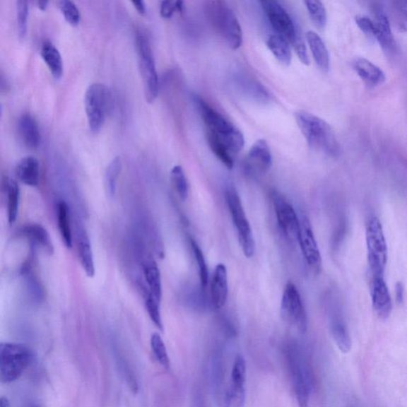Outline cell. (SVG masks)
Segmentation results:
<instances>
[{"label":"cell","mask_w":407,"mask_h":407,"mask_svg":"<svg viewBox=\"0 0 407 407\" xmlns=\"http://www.w3.org/2000/svg\"><path fill=\"white\" fill-rule=\"evenodd\" d=\"M330 332L337 347L342 353L351 351L352 341L346 324L341 317H334L330 322Z\"/></svg>","instance_id":"d4e9b609"},{"label":"cell","mask_w":407,"mask_h":407,"mask_svg":"<svg viewBox=\"0 0 407 407\" xmlns=\"http://www.w3.org/2000/svg\"><path fill=\"white\" fill-rule=\"evenodd\" d=\"M267 47L276 59L285 66L290 65L292 60L291 49L289 42L278 35H271L267 40Z\"/></svg>","instance_id":"f1b7e54d"},{"label":"cell","mask_w":407,"mask_h":407,"mask_svg":"<svg viewBox=\"0 0 407 407\" xmlns=\"http://www.w3.org/2000/svg\"><path fill=\"white\" fill-rule=\"evenodd\" d=\"M78 247L83 270L88 277H94L95 270L91 243L86 232L83 229H80L78 232Z\"/></svg>","instance_id":"7402d4cb"},{"label":"cell","mask_w":407,"mask_h":407,"mask_svg":"<svg viewBox=\"0 0 407 407\" xmlns=\"http://www.w3.org/2000/svg\"><path fill=\"white\" fill-rule=\"evenodd\" d=\"M295 119L311 148L332 157L340 155L341 145L332 127L326 121L305 111L296 112Z\"/></svg>","instance_id":"7a4b0ae2"},{"label":"cell","mask_w":407,"mask_h":407,"mask_svg":"<svg viewBox=\"0 0 407 407\" xmlns=\"http://www.w3.org/2000/svg\"><path fill=\"white\" fill-rule=\"evenodd\" d=\"M406 5L407 2L405 0L403 1L394 2V8L396 13L399 25L401 28L403 27L404 30L406 25Z\"/></svg>","instance_id":"60d3db41"},{"label":"cell","mask_w":407,"mask_h":407,"mask_svg":"<svg viewBox=\"0 0 407 407\" xmlns=\"http://www.w3.org/2000/svg\"><path fill=\"white\" fill-rule=\"evenodd\" d=\"M372 307L381 320H386L392 311V301L384 277H372L371 285Z\"/></svg>","instance_id":"2e32d148"},{"label":"cell","mask_w":407,"mask_h":407,"mask_svg":"<svg viewBox=\"0 0 407 407\" xmlns=\"http://www.w3.org/2000/svg\"><path fill=\"white\" fill-rule=\"evenodd\" d=\"M281 315L289 326L301 334L307 333L308 318L300 293L295 285L289 282L285 285L281 302Z\"/></svg>","instance_id":"30bf717a"},{"label":"cell","mask_w":407,"mask_h":407,"mask_svg":"<svg viewBox=\"0 0 407 407\" xmlns=\"http://www.w3.org/2000/svg\"><path fill=\"white\" fill-rule=\"evenodd\" d=\"M18 129L24 144L35 149L41 143V133L36 120L31 114L25 113L18 120Z\"/></svg>","instance_id":"44dd1931"},{"label":"cell","mask_w":407,"mask_h":407,"mask_svg":"<svg viewBox=\"0 0 407 407\" xmlns=\"http://www.w3.org/2000/svg\"><path fill=\"white\" fill-rule=\"evenodd\" d=\"M16 16L18 37L24 40L27 36L29 18V4L28 1H18L16 3Z\"/></svg>","instance_id":"d590c367"},{"label":"cell","mask_w":407,"mask_h":407,"mask_svg":"<svg viewBox=\"0 0 407 407\" xmlns=\"http://www.w3.org/2000/svg\"><path fill=\"white\" fill-rule=\"evenodd\" d=\"M353 66L360 78L369 88L377 87L384 84L386 81V75L383 70L364 57L355 59L353 62Z\"/></svg>","instance_id":"ac0fdd59"},{"label":"cell","mask_w":407,"mask_h":407,"mask_svg":"<svg viewBox=\"0 0 407 407\" xmlns=\"http://www.w3.org/2000/svg\"><path fill=\"white\" fill-rule=\"evenodd\" d=\"M172 186L176 191L178 196L183 201H186L189 194V184L186 174L181 165H175L170 172Z\"/></svg>","instance_id":"4dcf8cb0"},{"label":"cell","mask_w":407,"mask_h":407,"mask_svg":"<svg viewBox=\"0 0 407 407\" xmlns=\"http://www.w3.org/2000/svg\"><path fill=\"white\" fill-rule=\"evenodd\" d=\"M190 244L194 254L197 267H199L201 288L203 290H206L208 283V270L205 256H204L199 245L193 238H190Z\"/></svg>","instance_id":"e575fe53"},{"label":"cell","mask_w":407,"mask_h":407,"mask_svg":"<svg viewBox=\"0 0 407 407\" xmlns=\"http://www.w3.org/2000/svg\"><path fill=\"white\" fill-rule=\"evenodd\" d=\"M260 4H262L265 15L277 35L284 37L292 47L303 40L294 20L281 4L276 0H265Z\"/></svg>","instance_id":"8fae6325"},{"label":"cell","mask_w":407,"mask_h":407,"mask_svg":"<svg viewBox=\"0 0 407 407\" xmlns=\"http://www.w3.org/2000/svg\"><path fill=\"white\" fill-rule=\"evenodd\" d=\"M373 14L374 18V25L377 28V40L381 47L387 54H392L396 49V42L392 34L389 19H388L383 8L380 6H373Z\"/></svg>","instance_id":"e0dca14e"},{"label":"cell","mask_w":407,"mask_h":407,"mask_svg":"<svg viewBox=\"0 0 407 407\" xmlns=\"http://www.w3.org/2000/svg\"><path fill=\"white\" fill-rule=\"evenodd\" d=\"M228 295V271L226 266L220 264L216 266L211 285V296L214 307L220 309L224 307L227 302Z\"/></svg>","instance_id":"d6986e66"},{"label":"cell","mask_w":407,"mask_h":407,"mask_svg":"<svg viewBox=\"0 0 407 407\" xmlns=\"http://www.w3.org/2000/svg\"><path fill=\"white\" fill-rule=\"evenodd\" d=\"M396 296L398 304H403L404 302V288L402 283H397L396 285Z\"/></svg>","instance_id":"b9f144b4"},{"label":"cell","mask_w":407,"mask_h":407,"mask_svg":"<svg viewBox=\"0 0 407 407\" xmlns=\"http://www.w3.org/2000/svg\"><path fill=\"white\" fill-rule=\"evenodd\" d=\"M247 365L243 355L235 358L231 373V384L225 394L224 407H242L246 399Z\"/></svg>","instance_id":"4fadbf2b"},{"label":"cell","mask_w":407,"mask_h":407,"mask_svg":"<svg viewBox=\"0 0 407 407\" xmlns=\"http://www.w3.org/2000/svg\"><path fill=\"white\" fill-rule=\"evenodd\" d=\"M307 40L317 66L327 72L329 69V54L326 45L314 31L307 32Z\"/></svg>","instance_id":"603a6c76"},{"label":"cell","mask_w":407,"mask_h":407,"mask_svg":"<svg viewBox=\"0 0 407 407\" xmlns=\"http://www.w3.org/2000/svg\"><path fill=\"white\" fill-rule=\"evenodd\" d=\"M134 8L139 13L140 15L145 16L146 13V6L143 1H132Z\"/></svg>","instance_id":"7bdbcfd3"},{"label":"cell","mask_w":407,"mask_h":407,"mask_svg":"<svg viewBox=\"0 0 407 407\" xmlns=\"http://www.w3.org/2000/svg\"><path fill=\"white\" fill-rule=\"evenodd\" d=\"M2 113H3V108H2V105H0V117H1Z\"/></svg>","instance_id":"7dc6e473"},{"label":"cell","mask_w":407,"mask_h":407,"mask_svg":"<svg viewBox=\"0 0 407 407\" xmlns=\"http://www.w3.org/2000/svg\"><path fill=\"white\" fill-rule=\"evenodd\" d=\"M273 197V206H275L273 208H275L280 230L289 241H297L299 231H300V220L295 208L281 195L275 194Z\"/></svg>","instance_id":"5bb4252c"},{"label":"cell","mask_w":407,"mask_h":407,"mask_svg":"<svg viewBox=\"0 0 407 407\" xmlns=\"http://www.w3.org/2000/svg\"><path fill=\"white\" fill-rule=\"evenodd\" d=\"M225 197L229 212H230L234 225L237 228L242 250L247 258H251L256 251V244H254L252 228L247 220L240 196L237 190L229 188L226 191Z\"/></svg>","instance_id":"9c48e42d"},{"label":"cell","mask_w":407,"mask_h":407,"mask_svg":"<svg viewBox=\"0 0 407 407\" xmlns=\"http://www.w3.org/2000/svg\"><path fill=\"white\" fill-rule=\"evenodd\" d=\"M111 106L110 89L102 84H93L85 95V107L89 129L97 134L103 127Z\"/></svg>","instance_id":"52a82bcc"},{"label":"cell","mask_w":407,"mask_h":407,"mask_svg":"<svg viewBox=\"0 0 407 407\" xmlns=\"http://www.w3.org/2000/svg\"><path fill=\"white\" fill-rule=\"evenodd\" d=\"M34 359L33 352L22 343L0 342V383L20 378Z\"/></svg>","instance_id":"3957f363"},{"label":"cell","mask_w":407,"mask_h":407,"mask_svg":"<svg viewBox=\"0 0 407 407\" xmlns=\"http://www.w3.org/2000/svg\"><path fill=\"white\" fill-rule=\"evenodd\" d=\"M144 276L146 283L149 285V294L158 302L162 300V279L158 267L153 261H148L143 266Z\"/></svg>","instance_id":"4316f807"},{"label":"cell","mask_w":407,"mask_h":407,"mask_svg":"<svg viewBox=\"0 0 407 407\" xmlns=\"http://www.w3.org/2000/svg\"><path fill=\"white\" fill-rule=\"evenodd\" d=\"M297 242L301 247L305 261L309 269L315 272L320 271L322 266V256L313 229L307 218H304L300 220V231H299Z\"/></svg>","instance_id":"9a60e30c"},{"label":"cell","mask_w":407,"mask_h":407,"mask_svg":"<svg viewBox=\"0 0 407 407\" xmlns=\"http://www.w3.org/2000/svg\"><path fill=\"white\" fill-rule=\"evenodd\" d=\"M41 56L54 78L60 79L63 75L64 66L59 50L53 43L45 42L41 48Z\"/></svg>","instance_id":"cb8c5ba5"},{"label":"cell","mask_w":407,"mask_h":407,"mask_svg":"<svg viewBox=\"0 0 407 407\" xmlns=\"http://www.w3.org/2000/svg\"><path fill=\"white\" fill-rule=\"evenodd\" d=\"M38 8H40L42 11H46L49 4L47 1H38L37 2Z\"/></svg>","instance_id":"f6af8a7d"},{"label":"cell","mask_w":407,"mask_h":407,"mask_svg":"<svg viewBox=\"0 0 407 407\" xmlns=\"http://www.w3.org/2000/svg\"><path fill=\"white\" fill-rule=\"evenodd\" d=\"M25 407H42L40 405L35 404V403H32V404H29Z\"/></svg>","instance_id":"bcb514c9"},{"label":"cell","mask_w":407,"mask_h":407,"mask_svg":"<svg viewBox=\"0 0 407 407\" xmlns=\"http://www.w3.org/2000/svg\"><path fill=\"white\" fill-rule=\"evenodd\" d=\"M136 47L139 73L143 84L145 98L148 103H152L158 95L159 79L151 42L143 31H138Z\"/></svg>","instance_id":"277c9868"},{"label":"cell","mask_w":407,"mask_h":407,"mask_svg":"<svg viewBox=\"0 0 407 407\" xmlns=\"http://www.w3.org/2000/svg\"><path fill=\"white\" fill-rule=\"evenodd\" d=\"M184 8L182 1L160 2V15L164 18H170L175 12H183Z\"/></svg>","instance_id":"ab89813d"},{"label":"cell","mask_w":407,"mask_h":407,"mask_svg":"<svg viewBox=\"0 0 407 407\" xmlns=\"http://www.w3.org/2000/svg\"><path fill=\"white\" fill-rule=\"evenodd\" d=\"M0 407H10V403L8 399L5 397H0Z\"/></svg>","instance_id":"ee69618b"},{"label":"cell","mask_w":407,"mask_h":407,"mask_svg":"<svg viewBox=\"0 0 407 407\" xmlns=\"http://www.w3.org/2000/svg\"><path fill=\"white\" fill-rule=\"evenodd\" d=\"M271 165L272 155L269 145L266 140L259 139L252 146L245 158V174L252 178H259L269 173Z\"/></svg>","instance_id":"7c38bea8"},{"label":"cell","mask_w":407,"mask_h":407,"mask_svg":"<svg viewBox=\"0 0 407 407\" xmlns=\"http://www.w3.org/2000/svg\"><path fill=\"white\" fill-rule=\"evenodd\" d=\"M122 170V162L119 156L112 159L105 173L106 187L108 194L114 196L117 194V182Z\"/></svg>","instance_id":"1f68e13d"},{"label":"cell","mask_w":407,"mask_h":407,"mask_svg":"<svg viewBox=\"0 0 407 407\" xmlns=\"http://www.w3.org/2000/svg\"><path fill=\"white\" fill-rule=\"evenodd\" d=\"M355 23L360 30L368 37L375 40L377 37V28L373 20L367 16L355 17Z\"/></svg>","instance_id":"f35d334b"},{"label":"cell","mask_w":407,"mask_h":407,"mask_svg":"<svg viewBox=\"0 0 407 407\" xmlns=\"http://www.w3.org/2000/svg\"><path fill=\"white\" fill-rule=\"evenodd\" d=\"M16 175L18 180L30 187H35L40 182V164L33 156H27L18 163Z\"/></svg>","instance_id":"ffe728a7"},{"label":"cell","mask_w":407,"mask_h":407,"mask_svg":"<svg viewBox=\"0 0 407 407\" xmlns=\"http://www.w3.org/2000/svg\"><path fill=\"white\" fill-rule=\"evenodd\" d=\"M6 193L8 197V218L10 225L14 224L18 213L19 199H20V189L18 183L13 179L6 182Z\"/></svg>","instance_id":"f546056e"},{"label":"cell","mask_w":407,"mask_h":407,"mask_svg":"<svg viewBox=\"0 0 407 407\" xmlns=\"http://www.w3.org/2000/svg\"><path fill=\"white\" fill-rule=\"evenodd\" d=\"M151 346L153 353H154L159 364L169 370L170 368V360L167 353V347H165V343L160 335L155 333L151 336Z\"/></svg>","instance_id":"d6a6232c"},{"label":"cell","mask_w":407,"mask_h":407,"mask_svg":"<svg viewBox=\"0 0 407 407\" xmlns=\"http://www.w3.org/2000/svg\"><path fill=\"white\" fill-rule=\"evenodd\" d=\"M369 267L372 277H384L387 262V246L383 226L377 216L369 219L366 229Z\"/></svg>","instance_id":"8992f818"},{"label":"cell","mask_w":407,"mask_h":407,"mask_svg":"<svg viewBox=\"0 0 407 407\" xmlns=\"http://www.w3.org/2000/svg\"><path fill=\"white\" fill-rule=\"evenodd\" d=\"M59 9L64 18L72 25H78L81 21V13L78 6L69 0H62L59 2Z\"/></svg>","instance_id":"8d00e7d4"},{"label":"cell","mask_w":407,"mask_h":407,"mask_svg":"<svg viewBox=\"0 0 407 407\" xmlns=\"http://www.w3.org/2000/svg\"><path fill=\"white\" fill-rule=\"evenodd\" d=\"M23 233L34 245L40 246L49 254L54 252V247L46 228L37 224H31L23 228Z\"/></svg>","instance_id":"484cf974"},{"label":"cell","mask_w":407,"mask_h":407,"mask_svg":"<svg viewBox=\"0 0 407 407\" xmlns=\"http://www.w3.org/2000/svg\"><path fill=\"white\" fill-rule=\"evenodd\" d=\"M145 307L152 322L155 324L158 329L163 330V324L160 313V302H158L155 298L149 294L148 297H146Z\"/></svg>","instance_id":"74e56055"},{"label":"cell","mask_w":407,"mask_h":407,"mask_svg":"<svg viewBox=\"0 0 407 407\" xmlns=\"http://www.w3.org/2000/svg\"><path fill=\"white\" fill-rule=\"evenodd\" d=\"M208 16L216 30L229 47L237 49L243 43V32L233 11L222 2H211L207 6Z\"/></svg>","instance_id":"5b68a950"},{"label":"cell","mask_w":407,"mask_h":407,"mask_svg":"<svg viewBox=\"0 0 407 407\" xmlns=\"http://www.w3.org/2000/svg\"><path fill=\"white\" fill-rule=\"evenodd\" d=\"M195 102L205 126L210 149L228 169H232L235 155L244 146L243 134L206 100L196 97Z\"/></svg>","instance_id":"6da1fadb"},{"label":"cell","mask_w":407,"mask_h":407,"mask_svg":"<svg viewBox=\"0 0 407 407\" xmlns=\"http://www.w3.org/2000/svg\"><path fill=\"white\" fill-rule=\"evenodd\" d=\"M286 360L298 407H309L311 377L307 362L301 352L294 346L286 351Z\"/></svg>","instance_id":"ba28073f"},{"label":"cell","mask_w":407,"mask_h":407,"mask_svg":"<svg viewBox=\"0 0 407 407\" xmlns=\"http://www.w3.org/2000/svg\"><path fill=\"white\" fill-rule=\"evenodd\" d=\"M311 20L318 28L322 29L327 24V12L324 4L321 1H305Z\"/></svg>","instance_id":"836d02e7"},{"label":"cell","mask_w":407,"mask_h":407,"mask_svg":"<svg viewBox=\"0 0 407 407\" xmlns=\"http://www.w3.org/2000/svg\"><path fill=\"white\" fill-rule=\"evenodd\" d=\"M57 218L63 243L68 248L73 247L71 226H70L69 208L65 201H60L57 206Z\"/></svg>","instance_id":"83f0119b"}]
</instances>
